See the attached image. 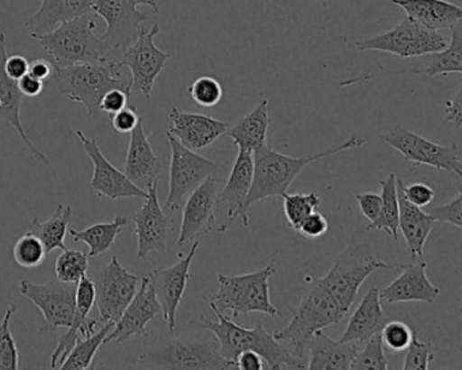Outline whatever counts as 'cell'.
<instances>
[{
	"mask_svg": "<svg viewBox=\"0 0 462 370\" xmlns=\"http://www.w3.org/2000/svg\"><path fill=\"white\" fill-rule=\"evenodd\" d=\"M59 91L69 101L79 102L88 117L102 115L101 101L110 90L132 93V77L123 61L105 58L96 63L56 67L52 77Z\"/></svg>",
	"mask_w": 462,
	"mask_h": 370,
	"instance_id": "6da1fadb",
	"label": "cell"
},
{
	"mask_svg": "<svg viewBox=\"0 0 462 370\" xmlns=\"http://www.w3.org/2000/svg\"><path fill=\"white\" fill-rule=\"evenodd\" d=\"M209 307L217 316V321L202 318L201 324L215 335L218 351L224 358L235 362L243 351L253 350L263 358L270 369H307V365L299 361L291 348L285 343L278 342L273 332L267 331L261 323L247 328L224 315L213 302L209 301Z\"/></svg>",
	"mask_w": 462,
	"mask_h": 370,
	"instance_id": "7a4b0ae2",
	"label": "cell"
},
{
	"mask_svg": "<svg viewBox=\"0 0 462 370\" xmlns=\"http://www.w3.org/2000/svg\"><path fill=\"white\" fill-rule=\"evenodd\" d=\"M365 144H366V140L353 136L343 142V144L331 148V150L323 151L315 155L301 156V158L283 155L267 144L258 148L253 153V185H251L250 194L245 199V209L248 212V209L255 202L263 201L270 197H282L283 194L288 193V189L291 188L293 180L310 164L323 161V159L337 155V153L364 147Z\"/></svg>",
	"mask_w": 462,
	"mask_h": 370,
	"instance_id": "3957f363",
	"label": "cell"
},
{
	"mask_svg": "<svg viewBox=\"0 0 462 370\" xmlns=\"http://www.w3.org/2000/svg\"><path fill=\"white\" fill-rule=\"evenodd\" d=\"M345 316L332 294L318 278H312L288 326L277 329L273 335L278 342L285 343L291 354L308 366V346L313 335L340 323Z\"/></svg>",
	"mask_w": 462,
	"mask_h": 370,
	"instance_id": "277c9868",
	"label": "cell"
},
{
	"mask_svg": "<svg viewBox=\"0 0 462 370\" xmlns=\"http://www.w3.org/2000/svg\"><path fill=\"white\" fill-rule=\"evenodd\" d=\"M392 267L399 266L378 259L372 243L365 237L364 232L356 231L351 234L350 242L345 250L335 258L327 275L318 280L332 294L340 310L347 315L366 278L377 270Z\"/></svg>",
	"mask_w": 462,
	"mask_h": 370,
	"instance_id": "5b68a950",
	"label": "cell"
},
{
	"mask_svg": "<svg viewBox=\"0 0 462 370\" xmlns=\"http://www.w3.org/2000/svg\"><path fill=\"white\" fill-rule=\"evenodd\" d=\"M94 29L96 23L90 15L86 14L60 23L48 33H32V39L40 42L42 50L53 59L56 67L96 63L107 58L113 50L94 33Z\"/></svg>",
	"mask_w": 462,
	"mask_h": 370,
	"instance_id": "8992f818",
	"label": "cell"
},
{
	"mask_svg": "<svg viewBox=\"0 0 462 370\" xmlns=\"http://www.w3.org/2000/svg\"><path fill=\"white\" fill-rule=\"evenodd\" d=\"M277 273L275 258L267 266L242 275H217V291L210 296L221 312L231 310L232 316L263 313L277 318V308L270 300L269 281Z\"/></svg>",
	"mask_w": 462,
	"mask_h": 370,
	"instance_id": "52a82bcc",
	"label": "cell"
},
{
	"mask_svg": "<svg viewBox=\"0 0 462 370\" xmlns=\"http://www.w3.org/2000/svg\"><path fill=\"white\" fill-rule=\"evenodd\" d=\"M139 364L150 369H236L235 362L221 356L217 342L209 339H175L155 346L139 356Z\"/></svg>",
	"mask_w": 462,
	"mask_h": 370,
	"instance_id": "ba28073f",
	"label": "cell"
},
{
	"mask_svg": "<svg viewBox=\"0 0 462 370\" xmlns=\"http://www.w3.org/2000/svg\"><path fill=\"white\" fill-rule=\"evenodd\" d=\"M446 45L448 42L439 32L430 31L408 17L386 33L356 42L361 52L377 51L400 59L429 56L445 50Z\"/></svg>",
	"mask_w": 462,
	"mask_h": 370,
	"instance_id": "9c48e42d",
	"label": "cell"
},
{
	"mask_svg": "<svg viewBox=\"0 0 462 370\" xmlns=\"http://www.w3.org/2000/svg\"><path fill=\"white\" fill-rule=\"evenodd\" d=\"M389 147L404 156L405 161L416 166H430L462 177L461 153L458 145H440L420 134H413L402 125H394L380 134Z\"/></svg>",
	"mask_w": 462,
	"mask_h": 370,
	"instance_id": "30bf717a",
	"label": "cell"
},
{
	"mask_svg": "<svg viewBox=\"0 0 462 370\" xmlns=\"http://www.w3.org/2000/svg\"><path fill=\"white\" fill-rule=\"evenodd\" d=\"M171 148L170 163L169 196L164 207L169 210H178L186 196L196 190L208 177L217 174L216 162L199 155L196 151L183 147L169 132L166 134Z\"/></svg>",
	"mask_w": 462,
	"mask_h": 370,
	"instance_id": "8fae6325",
	"label": "cell"
},
{
	"mask_svg": "<svg viewBox=\"0 0 462 370\" xmlns=\"http://www.w3.org/2000/svg\"><path fill=\"white\" fill-rule=\"evenodd\" d=\"M96 304L104 323H116L139 289L140 280L121 264L117 256L98 270L93 278Z\"/></svg>",
	"mask_w": 462,
	"mask_h": 370,
	"instance_id": "7c38bea8",
	"label": "cell"
},
{
	"mask_svg": "<svg viewBox=\"0 0 462 370\" xmlns=\"http://www.w3.org/2000/svg\"><path fill=\"white\" fill-rule=\"evenodd\" d=\"M161 33V28L153 23L150 29L143 28L137 39L123 51V64L129 69L132 77V90L139 91L147 99H151L155 80L166 69L167 60L171 55L159 50L155 45V37Z\"/></svg>",
	"mask_w": 462,
	"mask_h": 370,
	"instance_id": "4fadbf2b",
	"label": "cell"
},
{
	"mask_svg": "<svg viewBox=\"0 0 462 370\" xmlns=\"http://www.w3.org/2000/svg\"><path fill=\"white\" fill-rule=\"evenodd\" d=\"M77 286L78 283L61 282L58 278L44 283L21 281V294L42 310L44 318L42 331H52L60 327L69 328L71 326L77 307Z\"/></svg>",
	"mask_w": 462,
	"mask_h": 370,
	"instance_id": "5bb4252c",
	"label": "cell"
},
{
	"mask_svg": "<svg viewBox=\"0 0 462 370\" xmlns=\"http://www.w3.org/2000/svg\"><path fill=\"white\" fill-rule=\"evenodd\" d=\"M91 13L106 23V31L101 39L113 51H125L139 36L148 21V14L140 12L131 0H93Z\"/></svg>",
	"mask_w": 462,
	"mask_h": 370,
	"instance_id": "9a60e30c",
	"label": "cell"
},
{
	"mask_svg": "<svg viewBox=\"0 0 462 370\" xmlns=\"http://www.w3.org/2000/svg\"><path fill=\"white\" fill-rule=\"evenodd\" d=\"M75 136L82 143L86 153L93 162L94 172L90 180V188L94 193L98 194L99 197L115 199V201L116 199H131V197L147 199L148 191L134 185L126 177L125 172H121L117 167L113 166L102 153L101 147L94 137L86 136L80 129L75 131Z\"/></svg>",
	"mask_w": 462,
	"mask_h": 370,
	"instance_id": "2e32d148",
	"label": "cell"
},
{
	"mask_svg": "<svg viewBox=\"0 0 462 370\" xmlns=\"http://www.w3.org/2000/svg\"><path fill=\"white\" fill-rule=\"evenodd\" d=\"M199 247V240L194 242L188 255L180 258L177 264L166 269H155L148 275L156 297L162 307V315L166 320L170 332L177 329V312L182 302L183 294L188 288L189 280L191 278L190 267L196 258L197 250Z\"/></svg>",
	"mask_w": 462,
	"mask_h": 370,
	"instance_id": "e0dca14e",
	"label": "cell"
},
{
	"mask_svg": "<svg viewBox=\"0 0 462 370\" xmlns=\"http://www.w3.org/2000/svg\"><path fill=\"white\" fill-rule=\"evenodd\" d=\"M148 196L142 209L134 215L136 226L137 256L147 259L152 253H166L167 242L172 231V221L163 212L158 197V182L148 189Z\"/></svg>",
	"mask_w": 462,
	"mask_h": 370,
	"instance_id": "ac0fdd59",
	"label": "cell"
},
{
	"mask_svg": "<svg viewBox=\"0 0 462 370\" xmlns=\"http://www.w3.org/2000/svg\"><path fill=\"white\" fill-rule=\"evenodd\" d=\"M162 313V307L156 297L155 289L150 278L144 277L128 307L120 316L112 331L105 338L106 343H123L131 338L147 334V326Z\"/></svg>",
	"mask_w": 462,
	"mask_h": 370,
	"instance_id": "d6986e66",
	"label": "cell"
},
{
	"mask_svg": "<svg viewBox=\"0 0 462 370\" xmlns=\"http://www.w3.org/2000/svg\"><path fill=\"white\" fill-rule=\"evenodd\" d=\"M210 175L196 190L191 191L183 208L182 224L177 245L204 236L215 226L217 208V177Z\"/></svg>",
	"mask_w": 462,
	"mask_h": 370,
	"instance_id": "ffe728a7",
	"label": "cell"
},
{
	"mask_svg": "<svg viewBox=\"0 0 462 370\" xmlns=\"http://www.w3.org/2000/svg\"><path fill=\"white\" fill-rule=\"evenodd\" d=\"M254 178V156L250 151L239 150L236 161L232 167L226 185L224 186L220 196H217V205H224L226 212V221L218 227V234L228 231L237 218H242L243 226L248 227V212L245 209V202L250 194Z\"/></svg>",
	"mask_w": 462,
	"mask_h": 370,
	"instance_id": "44dd1931",
	"label": "cell"
},
{
	"mask_svg": "<svg viewBox=\"0 0 462 370\" xmlns=\"http://www.w3.org/2000/svg\"><path fill=\"white\" fill-rule=\"evenodd\" d=\"M169 134H172L183 147L191 151H201L209 147L218 137L228 131L224 121L199 113L182 112L172 106L169 113Z\"/></svg>",
	"mask_w": 462,
	"mask_h": 370,
	"instance_id": "7402d4cb",
	"label": "cell"
},
{
	"mask_svg": "<svg viewBox=\"0 0 462 370\" xmlns=\"http://www.w3.org/2000/svg\"><path fill=\"white\" fill-rule=\"evenodd\" d=\"M6 34L0 32V123H6L17 132L32 155L42 164H50V158L39 150L29 139L21 121V107H23V93L18 88V80L12 79L7 75L5 63L7 59Z\"/></svg>",
	"mask_w": 462,
	"mask_h": 370,
	"instance_id": "603a6c76",
	"label": "cell"
},
{
	"mask_svg": "<svg viewBox=\"0 0 462 370\" xmlns=\"http://www.w3.org/2000/svg\"><path fill=\"white\" fill-rule=\"evenodd\" d=\"M94 304H96V289H94L93 278L86 274L78 282L74 320L69 327V331L59 340L56 350L51 356L52 369H60L61 364L66 361L80 337H90L97 331L98 321L88 320V313L93 310Z\"/></svg>",
	"mask_w": 462,
	"mask_h": 370,
	"instance_id": "cb8c5ba5",
	"label": "cell"
},
{
	"mask_svg": "<svg viewBox=\"0 0 462 370\" xmlns=\"http://www.w3.org/2000/svg\"><path fill=\"white\" fill-rule=\"evenodd\" d=\"M440 293L442 289L427 277V262L421 261L405 266L396 280L380 289V299L388 304L413 301L432 304Z\"/></svg>",
	"mask_w": 462,
	"mask_h": 370,
	"instance_id": "d4e9b609",
	"label": "cell"
},
{
	"mask_svg": "<svg viewBox=\"0 0 462 370\" xmlns=\"http://www.w3.org/2000/svg\"><path fill=\"white\" fill-rule=\"evenodd\" d=\"M162 163L151 147L143 118H140L131 132L128 155H126L125 175L143 190L147 191L153 183L158 182L162 174Z\"/></svg>",
	"mask_w": 462,
	"mask_h": 370,
	"instance_id": "484cf974",
	"label": "cell"
},
{
	"mask_svg": "<svg viewBox=\"0 0 462 370\" xmlns=\"http://www.w3.org/2000/svg\"><path fill=\"white\" fill-rule=\"evenodd\" d=\"M359 347L356 342L332 339L321 331L316 332L308 346V366L310 370H350Z\"/></svg>",
	"mask_w": 462,
	"mask_h": 370,
	"instance_id": "4316f807",
	"label": "cell"
},
{
	"mask_svg": "<svg viewBox=\"0 0 462 370\" xmlns=\"http://www.w3.org/2000/svg\"><path fill=\"white\" fill-rule=\"evenodd\" d=\"M389 318L381 307L380 288L372 286L351 315L347 328L339 340L342 342H366L388 323Z\"/></svg>",
	"mask_w": 462,
	"mask_h": 370,
	"instance_id": "83f0119b",
	"label": "cell"
},
{
	"mask_svg": "<svg viewBox=\"0 0 462 370\" xmlns=\"http://www.w3.org/2000/svg\"><path fill=\"white\" fill-rule=\"evenodd\" d=\"M402 7L408 18L430 31L451 29L462 21L461 7L448 0H391Z\"/></svg>",
	"mask_w": 462,
	"mask_h": 370,
	"instance_id": "f1b7e54d",
	"label": "cell"
},
{
	"mask_svg": "<svg viewBox=\"0 0 462 370\" xmlns=\"http://www.w3.org/2000/svg\"><path fill=\"white\" fill-rule=\"evenodd\" d=\"M397 185V183H396ZM399 199V229L407 245L411 258H421L423 248L437 221L424 212L423 208L416 207L405 199L404 194L397 188Z\"/></svg>",
	"mask_w": 462,
	"mask_h": 370,
	"instance_id": "f546056e",
	"label": "cell"
},
{
	"mask_svg": "<svg viewBox=\"0 0 462 370\" xmlns=\"http://www.w3.org/2000/svg\"><path fill=\"white\" fill-rule=\"evenodd\" d=\"M91 6L93 0H42L39 10L23 26L34 34L48 33L60 23L90 14Z\"/></svg>",
	"mask_w": 462,
	"mask_h": 370,
	"instance_id": "4dcf8cb0",
	"label": "cell"
},
{
	"mask_svg": "<svg viewBox=\"0 0 462 370\" xmlns=\"http://www.w3.org/2000/svg\"><path fill=\"white\" fill-rule=\"evenodd\" d=\"M270 115L269 101L263 99L256 105L253 112L237 120L226 134H228L239 150L254 151L266 145L267 131H269Z\"/></svg>",
	"mask_w": 462,
	"mask_h": 370,
	"instance_id": "1f68e13d",
	"label": "cell"
},
{
	"mask_svg": "<svg viewBox=\"0 0 462 370\" xmlns=\"http://www.w3.org/2000/svg\"><path fill=\"white\" fill-rule=\"evenodd\" d=\"M72 217V208L59 205L52 216L47 221L42 223L39 218L34 217L29 223L26 234L33 235L44 245L47 254L52 251L66 250V235L69 221Z\"/></svg>",
	"mask_w": 462,
	"mask_h": 370,
	"instance_id": "d6a6232c",
	"label": "cell"
},
{
	"mask_svg": "<svg viewBox=\"0 0 462 370\" xmlns=\"http://www.w3.org/2000/svg\"><path fill=\"white\" fill-rule=\"evenodd\" d=\"M128 224V218L124 216H117L112 223H99L83 229V231H77V229H69L74 242L85 243L88 245V258L102 255V254L109 251L116 243L118 235L123 232Z\"/></svg>",
	"mask_w": 462,
	"mask_h": 370,
	"instance_id": "836d02e7",
	"label": "cell"
},
{
	"mask_svg": "<svg viewBox=\"0 0 462 370\" xmlns=\"http://www.w3.org/2000/svg\"><path fill=\"white\" fill-rule=\"evenodd\" d=\"M451 31L450 44L445 50L431 53L430 64L423 69H413V74L427 75L430 78L438 75L458 74L462 72V21L457 23Z\"/></svg>",
	"mask_w": 462,
	"mask_h": 370,
	"instance_id": "e575fe53",
	"label": "cell"
},
{
	"mask_svg": "<svg viewBox=\"0 0 462 370\" xmlns=\"http://www.w3.org/2000/svg\"><path fill=\"white\" fill-rule=\"evenodd\" d=\"M396 175L391 174L385 180H380V215L366 227V231H383L392 239H399V199H397Z\"/></svg>",
	"mask_w": 462,
	"mask_h": 370,
	"instance_id": "d590c367",
	"label": "cell"
},
{
	"mask_svg": "<svg viewBox=\"0 0 462 370\" xmlns=\"http://www.w3.org/2000/svg\"><path fill=\"white\" fill-rule=\"evenodd\" d=\"M115 323H105L99 328V331L94 332L90 337H86L83 340H78L71 353L67 356L66 361L61 364V370H86L93 369L94 356L97 351L104 345L105 338L112 331Z\"/></svg>",
	"mask_w": 462,
	"mask_h": 370,
	"instance_id": "8d00e7d4",
	"label": "cell"
},
{
	"mask_svg": "<svg viewBox=\"0 0 462 370\" xmlns=\"http://www.w3.org/2000/svg\"><path fill=\"white\" fill-rule=\"evenodd\" d=\"M283 199V210H285L286 218L288 223L291 224L294 231L299 232L300 226L305 217L319 209L321 205V199L318 193H285Z\"/></svg>",
	"mask_w": 462,
	"mask_h": 370,
	"instance_id": "74e56055",
	"label": "cell"
},
{
	"mask_svg": "<svg viewBox=\"0 0 462 370\" xmlns=\"http://www.w3.org/2000/svg\"><path fill=\"white\" fill-rule=\"evenodd\" d=\"M17 310V304L10 305L0 321V370H17L20 367V354L10 328L13 316Z\"/></svg>",
	"mask_w": 462,
	"mask_h": 370,
	"instance_id": "f35d334b",
	"label": "cell"
},
{
	"mask_svg": "<svg viewBox=\"0 0 462 370\" xmlns=\"http://www.w3.org/2000/svg\"><path fill=\"white\" fill-rule=\"evenodd\" d=\"M56 278L61 282L78 283L88 272V255L79 250H63L55 264Z\"/></svg>",
	"mask_w": 462,
	"mask_h": 370,
	"instance_id": "ab89813d",
	"label": "cell"
},
{
	"mask_svg": "<svg viewBox=\"0 0 462 370\" xmlns=\"http://www.w3.org/2000/svg\"><path fill=\"white\" fill-rule=\"evenodd\" d=\"M388 359L385 356L383 339L380 332L370 337L366 340L364 350L356 353V358L351 362L350 369L353 370H386L388 369Z\"/></svg>",
	"mask_w": 462,
	"mask_h": 370,
	"instance_id": "60d3db41",
	"label": "cell"
},
{
	"mask_svg": "<svg viewBox=\"0 0 462 370\" xmlns=\"http://www.w3.org/2000/svg\"><path fill=\"white\" fill-rule=\"evenodd\" d=\"M13 254H14L15 262L25 269L40 266L48 255L44 245L36 236L28 234L18 239Z\"/></svg>",
	"mask_w": 462,
	"mask_h": 370,
	"instance_id": "b9f144b4",
	"label": "cell"
},
{
	"mask_svg": "<svg viewBox=\"0 0 462 370\" xmlns=\"http://www.w3.org/2000/svg\"><path fill=\"white\" fill-rule=\"evenodd\" d=\"M188 94L194 104L201 107H213L224 96L220 82L212 77H201L188 88Z\"/></svg>",
	"mask_w": 462,
	"mask_h": 370,
	"instance_id": "7bdbcfd3",
	"label": "cell"
},
{
	"mask_svg": "<svg viewBox=\"0 0 462 370\" xmlns=\"http://www.w3.org/2000/svg\"><path fill=\"white\" fill-rule=\"evenodd\" d=\"M380 334L383 347L394 351V353L407 350L413 337L411 327L399 320L388 321L381 329Z\"/></svg>",
	"mask_w": 462,
	"mask_h": 370,
	"instance_id": "ee69618b",
	"label": "cell"
},
{
	"mask_svg": "<svg viewBox=\"0 0 462 370\" xmlns=\"http://www.w3.org/2000/svg\"><path fill=\"white\" fill-rule=\"evenodd\" d=\"M407 356L402 364L404 370H427L432 359L431 343L421 342L413 334L410 345H408Z\"/></svg>",
	"mask_w": 462,
	"mask_h": 370,
	"instance_id": "f6af8a7d",
	"label": "cell"
},
{
	"mask_svg": "<svg viewBox=\"0 0 462 370\" xmlns=\"http://www.w3.org/2000/svg\"><path fill=\"white\" fill-rule=\"evenodd\" d=\"M435 221L451 224L457 229L462 228V193L459 191L456 199L442 207L431 208L427 210Z\"/></svg>",
	"mask_w": 462,
	"mask_h": 370,
	"instance_id": "bcb514c9",
	"label": "cell"
},
{
	"mask_svg": "<svg viewBox=\"0 0 462 370\" xmlns=\"http://www.w3.org/2000/svg\"><path fill=\"white\" fill-rule=\"evenodd\" d=\"M397 188L404 194L408 201L419 208H426L434 201L435 190L431 186L423 182L410 183L405 185L402 180H396Z\"/></svg>",
	"mask_w": 462,
	"mask_h": 370,
	"instance_id": "7dc6e473",
	"label": "cell"
},
{
	"mask_svg": "<svg viewBox=\"0 0 462 370\" xmlns=\"http://www.w3.org/2000/svg\"><path fill=\"white\" fill-rule=\"evenodd\" d=\"M139 113H137L136 107L134 105L129 104L128 106L124 107L120 112L113 115L112 125L117 134H131L134 131V126L140 121Z\"/></svg>",
	"mask_w": 462,
	"mask_h": 370,
	"instance_id": "c3c4849f",
	"label": "cell"
},
{
	"mask_svg": "<svg viewBox=\"0 0 462 370\" xmlns=\"http://www.w3.org/2000/svg\"><path fill=\"white\" fill-rule=\"evenodd\" d=\"M327 231H328V221L324 215L316 210L304 218L299 229L300 234L304 235L308 239H318V237L323 236Z\"/></svg>",
	"mask_w": 462,
	"mask_h": 370,
	"instance_id": "681fc988",
	"label": "cell"
},
{
	"mask_svg": "<svg viewBox=\"0 0 462 370\" xmlns=\"http://www.w3.org/2000/svg\"><path fill=\"white\" fill-rule=\"evenodd\" d=\"M129 98H131V94L125 93V91L118 90V88L110 90L102 98L101 113L116 115V113L120 112V110H123L124 107L131 104Z\"/></svg>",
	"mask_w": 462,
	"mask_h": 370,
	"instance_id": "f907efd6",
	"label": "cell"
},
{
	"mask_svg": "<svg viewBox=\"0 0 462 370\" xmlns=\"http://www.w3.org/2000/svg\"><path fill=\"white\" fill-rule=\"evenodd\" d=\"M356 199L358 201L362 215L370 223L378 217L381 209V196L375 193H358L356 194Z\"/></svg>",
	"mask_w": 462,
	"mask_h": 370,
	"instance_id": "816d5d0a",
	"label": "cell"
},
{
	"mask_svg": "<svg viewBox=\"0 0 462 370\" xmlns=\"http://www.w3.org/2000/svg\"><path fill=\"white\" fill-rule=\"evenodd\" d=\"M29 66H31V63H29L28 59L23 55L7 56L6 63H5L7 75L14 80H20L21 78L28 75Z\"/></svg>",
	"mask_w": 462,
	"mask_h": 370,
	"instance_id": "f5cc1de1",
	"label": "cell"
},
{
	"mask_svg": "<svg viewBox=\"0 0 462 370\" xmlns=\"http://www.w3.org/2000/svg\"><path fill=\"white\" fill-rule=\"evenodd\" d=\"M462 86H459L458 91H457L456 97L451 98L446 104V121L454 124L457 128L461 126L462 123Z\"/></svg>",
	"mask_w": 462,
	"mask_h": 370,
	"instance_id": "db71d44e",
	"label": "cell"
},
{
	"mask_svg": "<svg viewBox=\"0 0 462 370\" xmlns=\"http://www.w3.org/2000/svg\"><path fill=\"white\" fill-rule=\"evenodd\" d=\"M235 362H236V369L240 370H262L264 367L263 358L253 350L243 351Z\"/></svg>",
	"mask_w": 462,
	"mask_h": 370,
	"instance_id": "11a10c76",
	"label": "cell"
},
{
	"mask_svg": "<svg viewBox=\"0 0 462 370\" xmlns=\"http://www.w3.org/2000/svg\"><path fill=\"white\" fill-rule=\"evenodd\" d=\"M29 74L42 80V82H50V80H52L53 74H55V66L45 59H37V60L32 61L31 66H29Z\"/></svg>",
	"mask_w": 462,
	"mask_h": 370,
	"instance_id": "9f6ffc18",
	"label": "cell"
},
{
	"mask_svg": "<svg viewBox=\"0 0 462 370\" xmlns=\"http://www.w3.org/2000/svg\"><path fill=\"white\" fill-rule=\"evenodd\" d=\"M18 88H20V91L23 93V97L34 98V97H39L40 94L42 93V90H44V82L28 74L18 80Z\"/></svg>",
	"mask_w": 462,
	"mask_h": 370,
	"instance_id": "6f0895ef",
	"label": "cell"
},
{
	"mask_svg": "<svg viewBox=\"0 0 462 370\" xmlns=\"http://www.w3.org/2000/svg\"><path fill=\"white\" fill-rule=\"evenodd\" d=\"M131 2L136 5V6H140V5H143V6H150L156 14L159 13L158 0H131Z\"/></svg>",
	"mask_w": 462,
	"mask_h": 370,
	"instance_id": "680465c9",
	"label": "cell"
}]
</instances>
